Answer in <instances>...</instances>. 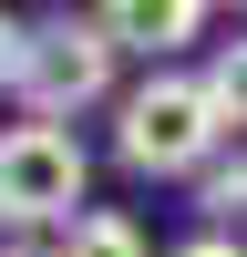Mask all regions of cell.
<instances>
[{"label": "cell", "instance_id": "cell-9", "mask_svg": "<svg viewBox=\"0 0 247 257\" xmlns=\"http://www.w3.org/2000/svg\"><path fill=\"white\" fill-rule=\"evenodd\" d=\"M11 72H21V31L0 21V82H11Z\"/></svg>", "mask_w": 247, "mask_h": 257}, {"label": "cell", "instance_id": "cell-4", "mask_svg": "<svg viewBox=\"0 0 247 257\" xmlns=\"http://www.w3.org/2000/svg\"><path fill=\"white\" fill-rule=\"evenodd\" d=\"M93 31L113 41V52H124V41H134V52H175V41L206 31V11H196V0H113V11H93Z\"/></svg>", "mask_w": 247, "mask_h": 257}, {"label": "cell", "instance_id": "cell-2", "mask_svg": "<svg viewBox=\"0 0 247 257\" xmlns=\"http://www.w3.org/2000/svg\"><path fill=\"white\" fill-rule=\"evenodd\" d=\"M93 155H82L62 123H11L0 134V226H72Z\"/></svg>", "mask_w": 247, "mask_h": 257}, {"label": "cell", "instance_id": "cell-6", "mask_svg": "<svg viewBox=\"0 0 247 257\" xmlns=\"http://www.w3.org/2000/svg\"><path fill=\"white\" fill-rule=\"evenodd\" d=\"M206 93H216V123L237 134V123H247V41H226V52H216V72H206Z\"/></svg>", "mask_w": 247, "mask_h": 257}, {"label": "cell", "instance_id": "cell-5", "mask_svg": "<svg viewBox=\"0 0 247 257\" xmlns=\"http://www.w3.org/2000/svg\"><path fill=\"white\" fill-rule=\"evenodd\" d=\"M52 257H144V226L134 216H113V206H82L72 226H62V247Z\"/></svg>", "mask_w": 247, "mask_h": 257}, {"label": "cell", "instance_id": "cell-10", "mask_svg": "<svg viewBox=\"0 0 247 257\" xmlns=\"http://www.w3.org/2000/svg\"><path fill=\"white\" fill-rule=\"evenodd\" d=\"M0 257H52V247H0Z\"/></svg>", "mask_w": 247, "mask_h": 257}, {"label": "cell", "instance_id": "cell-7", "mask_svg": "<svg viewBox=\"0 0 247 257\" xmlns=\"http://www.w3.org/2000/svg\"><path fill=\"white\" fill-rule=\"evenodd\" d=\"M206 216H247V165H237V175H216V185H206Z\"/></svg>", "mask_w": 247, "mask_h": 257}, {"label": "cell", "instance_id": "cell-3", "mask_svg": "<svg viewBox=\"0 0 247 257\" xmlns=\"http://www.w3.org/2000/svg\"><path fill=\"white\" fill-rule=\"evenodd\" d=\"M21 103H31V123H62V113H82V103L113 82V41L93 31V21H52V31H31L21 41Z\"/></svg>", "mask_w": 247, "mask_h": 257}, {"label": "cell", "instance_id": "cell-8", "mask_svg": "<svg viewBox=\"0 0 247 257\" xmlns=\"http://www.w3.org/2000/svg\"><path fill=\"white\" fill-rule=\"evenodd\" d=\"M175 257H247L237 237H196V247H175Z\"/></svg>", "mask_w": 247, "mask_h": 257}, {"label": "cell", "instance_id": "cell-1", "mask_svg": "<svg viewBox=\"0 0 247 257\" xmlns=\"http://www.w3.org/2000/svg\"><path fill=\"white\" fill-rule=\"evenodd\" d=\"M113 144H124L134 175H196V165L226 144L206 72H155L144 93H124V134H113Z\"/></svg>", "mask_w": 247, "mask_h": 257}]
</instances>
